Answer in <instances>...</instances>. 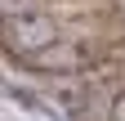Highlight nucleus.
<instances>
[{"mask_svg":"<svg viewBox=\"0 0 125 121\" xmlns=\"http://www.w3.org/2000/svg\"><path fill=\"white\" fill-rule=\"evenodd\" d=\"M5 36H9V49L13 54H36L45 49V45H54L58 40V23L49 18V13H40V9H31V13H13V18H5Z\"/></svg>","mask_w":125,"mask_h":121,"instance_id":"obj_1","label":"nucleus"},{"mask_svg":"<svg viewBox=\"0 0 125 121\" xmlns=\"http://www.w3.org/2000/svg\"><path fill=\"white\" fill-rule=\"evenodd\" d=\"M107 121H125V94L112 99V108H107Z\"/></svg>","mask_w":125,"mask_h":121,"instance_id":"obj_2","label":"nucleus"}]
</instances>
